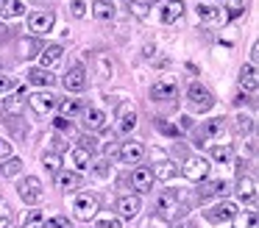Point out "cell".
Segmentation results:
<instances>
[{
  "label": "cell",
  "instance_id": "34",
  "mask_svg": "<svg viewBox=\"0 0 259 228\" xmlns=\"http://www.w3.org/2000/svg\"><path fill=\"white\" fill-rule=\"evenodd\" d=\"M209 153H212V159L214 161H220V164H229V161H231V156H234V153H231V145H212V150H209Z\"/></svg>",
  "mask_w": 259,
  "mask_h": 228
},
{
  "label": "cell",
  "instance_id": "47",
  "mask_svg": "<svg viewBox=\"0 0 259 228\" xmlns=\"http://www.w3.org/2000/svg\"><path fill=\"white\" fill-rule=\"evenodd\" d=\"M9 156H12V142H9V139H3V136H0V159L6 161Z\"/></svg>",
  "mask_w": 259,
  "mask_h": 228
},
{
  "label": "cell",
  "instance_id": "8",
  "mask_svg": "<svg viewBox=\"0 0 259 228\" xmlns=\"http://www.w3.org/2000/svg\"><path fill=\"white\" fill-rule=\"evenodd\" d=\"M187 98H190V106H192L195 111H209V109L214 106L212 92H209L206 86H201V83H192L190 92H187Z\"/></svg>",
  "mask_w": 259,
  "mask_h": 228
},
{
  "label": "cell",
  "instance_id": "48",
  "mask_svg": "<svg viewBox=\"0 0 259 228\" xmlns=\"http://www.w3.org/2000/svg\"><path fill=\"white\" fill-rule=\"evenodd\" d=\"M53 128H56V131H70V128H73V122L70 120H64V117H56V120H53Z\"/></svg>",
  "mask_w": 259,
  "mask_h": 228
},
{
  "label": "cell",
  "instance_id": "53",
  "mask_svg": "<svg viewBox=\"0 0 259 228\" xmlns=\"http://www.w3.org/2000/svg\"><path fill=\"white\" fill-rule=\"evenodd\" d=\"M153 228H170V225H153Z\"/></svg>",
  "mask_w": 259,
  "mask_h": 228
},
{
  "label": "cell",
  "instance_id": "19",
  "mask_svg": "<svg viewBox=\"0 0 259 228\" xmlns=\"http://www.w3.org/2000/svg\"><path fill=\"white\" fill-rule=\"evenodd\" d=\"M62 44H48V48L39 50V67L42 70H51V67H56L59 61H62Z\"/></svg>",
  "mask_w": 259,
  "mask_h": 228
},
{
  "label": "cell",
  "instance_id": "38",
  "mask_svg": "<svg viewBox=\"0 0 259 228\" xmlns=\"http://www.w3.org/2000/svg\"><path fill=\"white\" fill-rule=\"evenodd\" d=\"M198 17L201 20H220V11H214V6L209 3H198Z\"/></svg>",
  "mask_w": 259,
  "mask_h": 228
},
{
  "label": "cell",
  "instance_id": "14",
  "mask_svg": "<svg viewBox=\"0 0 259 228\" xmlns=\"http://www.w3.org/2000/svg\"><path fill=\"white\" fill-rule=\"evenodd\" d=\"M226 192H229V184H226L223 178H214V181H201V187H198V198H201V200L223 198Z\"/></svg>",
  "mask_w": 259,
  "mask_h": 228
},
{
  "label": "cell",
  "instance_id": "23",
  "mask_svg": "<svg viewBox=\"0 0 259 228\" xmlns=\"http://www.w3.org/2000/svg\"><path fill=\"white\" fill-rule=\"evenodd\" d=\"M92 14H95V20L109 22V20H114L117 9H114V3H109V0H95V3H92Z\"/></svg>",
  "mask_w": 259,
  "mask_h": 228
},
{
  "label": "cell",
  "instance_id": "51",
  "mask_svg": "<svg viewBox=\"0 0 259 228\" xmlns=\"http://www.w3.org/2000/svg\"><path fill=\"white\" fill-rule=\"evenodd\" d=\"M3 67H6V61H3V59H0V70H3Z\"/></svg>",
  "mask_w": 259,
  "mask_h": 228
},
{
  "label": "cell",
  "instance_id": "30",
  "mask_svg": "<svg viewBox=\"0 0 259 228\" xmlns=\"http://www.w3.org/2000/svg\"><path fill=\"white\" fill-rule=\"evenodd\" d=\"M137 128V111H128L123 106V111H120V122H117V131L120 133H131Z\"/></svg>",
  "mask_w": 259,
  "mask_h": 228
},
{
  "label": "cell",
  "instance_id": "26",
  "mask_svg": "<svg viewBox=\"0 0 259 228\" xmlns=\"http://www.w3.org/2000/svg\"><path fill=\"white\" fill-rule=\"evenodd\" d=\"M179 175V164H173V161H159L156 170H153V181H173V178Z\"/></svg>",
  "mask_w": 259,
  "mask_h": 228
},
{
  "label": "cell",
  "instance_id": "41",
  "mask_svg": "<svg viewBox=\"0 0 259 228\" xmlns=\"http://www.w3.org/2000/svg\"><path fill=\"white\" fill-rule=\"evenodd\" d=\"M237 228H256V211L237 214Z\"/></svg>",
  "mask_w": 259,
  "mask_h": 228
},
{
  "label": "cell",
  "instance_id": "9",
  "mask_svg": "<svg viewBox=\"0 0 259 228\" xmlns=\"http://www.w3.org/2000/svg\"><path fill=\"white\" fill-rule=\"evenodd\" d=\"M87 67L84 64H73L67 70V75L62 78V83H64V89L67 92H81V89H87Z\"/></svg>",
  "mask_w": 259,
  "mask_h": 228
},
{
  "label": "cell",
  "instance_id": "20",
  "mask_svg": "<svg viewBox=\"0 0 259 228\" xmlns=\"http://www.w3.org/2000/svg\"><path fill=\"white\" fill-rule=\"evenodd\" d=\"M237 195H240L242 203H253V200H256V181H253L251 175H242L240 181H237Z\"/></svg>",
  "mask_w": 259,
  "mask_h": 228
},
{
  "label": "cell",
  "instance_id": "6",
  "mask_svg": "<svg viewBox=\"0 0 259 228\" xmlns=\"http://www.w3.org/2000/svg\"><path fill=\"white\" fill-rule=\"evenodd\" d=\"M53 22H56V14H53L51 9H39V11H34V14L28 17V28L36 33V36L51 33L53 31Z\"/></svg>",
  "mask_w": 259,
  "mask_h": 228
},
{
  "label": "cell",
  "instance_id": "45",
  "mask_svg": "<svg viewBox=\"0 0 259 228\" xmlns=\"http://www.w3.org/2000/svg\"><path fill=\"white\" fill-rule=\"evenodd\" d=\"M45 228H70V220L67 217H51V220H45Z\"/></svg>",
  "mask_w": 259,
  "mask_h": 228
},
{
  "label": "cell",
  "instance_id": "46",
  "mask_svg": "<svg viewBox=\"0 0 259 228\" xmlns=\"http://www.w3.org/2000/svg\"><path fill=\"white\" fill-rule=\"evenodd\" d=\"M95 175H98V178H109V175H112V167H109V161H98V164H95Z\"/></svg>",
  "mask_w": 259,
  "mask_h": 228
},
{
  "label": "cell",
  "instance_id": "33",
  "mask_svg": "<svg viewBox=\"0 0 259 228\" xmlns=\"http://www.w3.org/2000/svg\"><path fill=\"white\" fill-rule=\"evenodd\" d=\"M42 167H45L48 172H62V156L53 153V150H45V153H42Z\"/></svg>",
  "mask_w": 259,
  "mask_h": 228
},
{
  "label": "cell",
  "instance_id": "13",
  "mask_svg": "<svg viewBox=\"0 0 259 228\" xmlns=\"http://www.w3.org/2000/svg\"><path fill=\"white\" fill-rule=\"evenodd\" d=\"M28 92H25V86H17L12 95H9L6 100H3V111H6L9 117H17V114H23V109H25V103H28Z\"/></svg>",
  "mask_w": 259,
  "mask_h": 228
},
{
  "label": "cell",
  "instance_id": "17",
  "mask_svg": "<svg viewBox=\"0 0 259 228\" xmlns=\"http://www.w3.org/2000/svg\"><path fill=\"white\" fill-rule=\"evenodd\" d=\"M142 156H145V148H142V142H137V139H128V142H123V148H120V159H123L125 164H140Z\"/></svg>",
  "mask_w": 259,
  "mask_h": 228
},
{
  "label": "cell",
  "instance_id": "25",
  "mask_svg": "<svg viewBox=\"0 0 259 228\" xmlns=\"http://www.w3.org/2000/svg\"><path fill=\"white\" fill-rule=\"evenodd\" d=\"M70 164L75 167V172L90 170L92 167V153H87V150H81V148H73L70 150Z\"/></svg>",
  "mask_w": 259,
  "mask_h": 228
},
{
  "label": "cell",
  "instance_id": "43",
  "mask_svg": "<svg viewBox=\"0 0 259 228\" xmlns=\"http://www.w3.org/2000/svg\"><path fill=\"white\" fill-rule=\"evenodd\" d=\"M156 128L162 133H170V136H179V133H181V128L173 125V122H167V120H156Z\"/></svg>",
  "mask_w": 259,
  "mask_h": 228
},
{
  "label": "cell",
  "instance_id": "49",
  "mask_svg": "<svg viewBox=\"0 0 259 228\" xmlns=\"http://www.w3.org/2000/svg\"><path fill=\"white\" fill-rule=\"evenodd\" d=\"M14 89V78L12 75H0V92H12Z\"/></svg>",
  "mask_w": 259,
  "mask_h": 228
},
{
  "label": "cell",
  "instance_id": "3",
  "mask_svg": "<svg viewBox=\"0 0 259 228\" xmlns=\"http://www.w3.org/2000/svg\"><path fill=\"white\" fill-rule=\"evenodd\" d=\"M176 95H179V81H176L173 75H162L151 86V100H159V103H167Z\"/></svg>",
  "mask_w": 259,
  "mask_h": 228
},
{
  "label": "cell",
  "instance_id": "42",
  "mask_svg": "<svg viewBox=\"0 0 259 228\" xmlns=\"http://www.w3.org/2000/svg\"><path fill=\"white\" fill-rule=\"evenodd\" d=\"M70 14H73L75 20H84L87 17V3L84 0H70Z\"/></svg>",
  "mask_w": 259,
  "mask_h": 228
},
{
  "label": "cell",
  "instance_id": "35",
  "mask_svg": "<svg viewBox=\"0 0 259 228\" xmlns=\"http://www.w3.org/2000/svg\"><path fill=\"white\" fill-rule=\"evenodd\" d=\"M251 131H253V117H248V114L234 117V133L237 136H245V133H251Z\"/></svg>",
  "mask_w": 259,
  "mask_h": 228
},
{
  "label": "cell",
  "instance_id": "39",
  "mask_svg": "<svg viewBox=\"0 0 259 228\" xmlns=\"http://www.w3.org/2000/svg\"><path fill=\"white\" fill-rule=\"evenodd\" d=\"M23 228H45V214H42V211H31V214L25 217Z\"/></svg>",
  "mask_w": 259,
  "mask_h": 228
},
{
  "label": "cell",
  "instance_id": "29",
  "mask_svg": "<svg viewBox=\"0 0 259 228\" xmlns=\"http://www.w3.org/2000/svg\"><path fill=\"white\" fill-rule=\"evenodd\" d=\"M245 11V0H226V11H220V20L229 22L234 17H240Z\"/></svg>",
  "mask_w": 259,
  "mask_h": 228
},
{
  "label": "cell",
  "instance_id": "40",
  "mask_svg": "<svg viewBox=\"0 0 259 228\" xmlns=\"http://www.w3.org/2000/svg\"><path fill=\"white\" fill-rule=\"evenodd\" d=\"M78 148L87 150V153H92V150H98V139L92 136V133H81V136H78Z\"/></svg>",
  "mask_w": 259,
  "mask_h": 228
},
{
  "label": "cell",
  "instance_id": "7",
  "mask_svg": "<svg viewBox=\"0 0 259 228\" xmlns=\"http://www.w3.org/2000/svg\"><path fill=\"white\" fill-rule=\"evenodd\" d=\"M114 209H117V217L120 220H134L137 214H140V209H142V200H140V195H120L117 198V203H114Z\"/></svg>",
  "mask_w": 259,
  "mask_h": 228
},
{
  "label": "cell",
  "instance_id": "12",
  "mask_svg": "<svg viewBox=\"0 0 259 228\" xmlns=\"http://www.w3.org/2000/svg\"><path fill=\"white\" fill-rule=\"evenodd\" d=\"M237 214H240V209H237L231 200H220L218 206H212V209L206 211V220L209 222H229V220H234Z\"/></svg>",
  "mask_w": 259,
  "mask_h": 228
},
{
  "label": "cell",
  "instance_id": "36",
  "mask_svg": "<svg viewBox=\"0 0 259 228\" xmlns=\"http://www.w3.org/2000/svg\"><path fill=\"white\" fill-rule=\"evenodd\" d=\"M20 170H23V159H14V156H9V159L3 161V167H0V172L6 178H14Z\"/></svg>",
  "mask_w": 259,
  "mask_h": 228
},
{
  "label": "cell",
  "instance_id": "1",
  "mask_svg": "<svg viewBox=\"0 0 259 228\" xmlns=\"http://www.w3.org/2000/svg\"><path fill=\"white\" fill-rule=\"evenodd\" d=\"M184 209H187V206L181 203L179 195H173V192L159 195V200H156V214L162 217V220H167V222L179 220V217L184 214Z\"/></svg>",
  "mask_w": 259,
  "mask_h": 228
},
{
  "label": "cell",
  "instance_id": "21",
  "mask_svg": "<svg viewBox=\"0 0 259 228\" xmlns=\"http://www.w3.org/2000/svg\"><path fill=\"white\" fill-rule=\"evenodd\" d=\"M25 75H28V81L34 83V86H42V89H48V86L56 83V78L51 75V70H42V67H31Z\"/></svg>",
  "mask_w": 259,
  "mask_h": 228
},
{
  "label": "cell",
  "instance_id": "10",
  "mask_svg": "<svg viewBox=\"0 0 259 228\" xmlns=\"http://www.w3.org/2000/svg\"><path fill=\"white\" fill-rule=\"evenodd\" d=\"M17 195L23 198V203H36L42 198V181L36 175H28L17 184Z\"/></svg>",
  "mask_w": 259,
  "mask_h": 228
},
{
  "label": "cell",
  "instance_id": "2",
  "mask_svg": "<svg viewBox=\"0 0 259 228\" xmlns=\"http://www.w3.org/2000/svg\"><path fill=\"white\" fill-rule=\"evenodd\" d=\"M98 209H101V200H98V195H90V192H81L78 198L73 200V211L78 220H92V217L98 214Z\"/></svg>",
  "mask_w": 259,
  "mask_h": 228
},
{
  "label": "cell",
  "instance_id": "24",
  "mask_svg": "<svg viewBox=\"0 0 259 228\" xmlns=\"http://www.w3.org/2000/svg\"><path fill=\"white\" fill-rule=\"evenodd\" d=\"M25 14V3L23 0H0V17L6 20H14V17Z\"/></svg>",
  "mask_w": 259,
  "mask_h": 228
},
{
  "label": "cell",
  "instance_id": "52",
  "mask_svg": "<svg viewBox=\"0 0 259 228\" xmlns=\"http://www.w3.org/2000/svg\"><path fill=\"white\" fill-rule=\"evenodd\" d=\"M142 3H153V0H140V6H142Z\"/></svg>",
  "mask_w": 259,
  "mask_h": 228
},
{
  "label": "cell",
  "instance_id": "15",
  "mask_svg": "<svg viewBox=\"0 0 259 228\" xmlns=\"http://www.w3.org/2000/svg\"><path fill=\"white\" fill-rule=\"evenodd\" d=\"M81 117H84V128H87V131H103V128H106V120H109L106 111L95 109V106H90L87 111H81Z\"/></svg>",
  "mask_w": 259,
  "mask_h": 228
},
{
  "label": "cell",
  "instance_id": "16",
  "mask_svg": "<svg viewBox=\"0 0 259 228\" xmlns=\"http://www.w3.org/2000/svg\"><path fill=\"white\" fill-rule=\"evenodd\" d=\"M131 187L137 192H151L153 189V170L151 167H134V172H131Z\"/></svg>",
  "mask_w": 259,
  "mask_h": 228
},
{
  "label": "cell",
  "instance_id": "18",
  "mask_svg": "<svg viewBox=\"0 0 259 228\" xmlns=\"http://www.w3.org/2000/svg\"><path fill=\"white\" fill-rule=\"evenodd\" d=\"M181 14H184V3H181V0H167V3L159 9V20H162L164 25H173V22H179Z\"/></svg>",
  "mask_w": 259,
  "mask_h": 228
},
{
  "label": "cell",
  "instance_id": "27",
  "mask_svg": "<svg viewBox=\"0 0 259 228\" xmlns=\"http://www.w3.org/2000/svg\"><path fill=\"white\" fill-rule=\"evenodd\" d=\"M59 111H62L59 117H64V120H75L84 109H81V100L78 98H64L62 103H59Z\"/></svg>",
  "mask_w": 259,
  "mask_h": 228
},
{
  "label": "cell",
  "instance_id": "44",
  "mask_svg": "<svg viewBox=\"0 0 259 228\" xmlns=\"http://www.w3.org/2000/svg\"><path fill=\"white\" fill-rule=\"evenodd\" d=\"M95 228H123V225H120V217H101L95 222Z\"/></svg>",
  "mask_w": 259,
  "mask_h": 228
},
{
  "label": "cell",
  "instance_id": "11",
  "mask_svg": "<svg viewBox=\"0 0 259 228\" xmlns=\"http://www.w3.org/2000/svg\"><path fill=\"white\" fill-rule=\"evenodd\" d=\"M25 100L31 103V109H34L36 114H48V111H53V109H56V95H53V92H48V89H39V92L28 95Z\"/></svg>",
  "mask_w": 259,
  "mask_h": 228
},
{
  "label": "cell",
  "instance_id": "5",
  "mask_svg": "<svg viewBox=\"0 0 259 228\" xmlns=\"http://www.w3.org/2000/svg\"><path fill=\"white\" fill-rule=\"evenodd\" d=\"M181 172H184V178H190V181H206L209 178V161L203 159V156H190V159L184 161V167H181Z\"/></svg>",
  "mask_w": 259,
  "mask_h": 228
},
{
  "label": "cell",
  "instance_id": "31",
  "mask_svg": "<svg viewBox=\"0 0 259 228\" xmlns=\"http://www.w3.org/2000/svg\"><path fill=\"white\" fill-rule=\"evenodd\" d=\"M98 78L101 81H106L109 75L114 72V61H112V56H106V53H98Z\"/></svg>",
  "mask_w": 259,
  "mask_h": 228
},
{
  "label": "cell",
  "instance_id": "4",
  "mask_svg": "<svg viewBox=\"0 0 259 228\" xmlns=\"http://www.w3.org/2000/svg\"><path fill=\"white\" fill-rule=\"evenodd\" d=\"M226 133V120L223 117H212V120H206L201 128H195V142H206V139H223Z\"/></svg>",
  "mask_w": 259,
  "mask_h": 228
},
{
  "label": "cell",
  "instance_id": "28",
  "mask_svg": "<svg viewBox=\"0 0 259 228\" xmlns=\"http://www.w3.org/2000/svg\"><path fill=\"white\" fill-rule=\"evenodd\" d=\"M256 83H259V78H256V67L245 64V67L240 70V86H242V89H248V92H256Z\"/></svg>",
  "mask_w": 259,
  "mask_h": 228
},
{
  "label": "cell",
  "instance_id": "37",
  "mask_svg": "<svg viewBox=\"0 0 259 228\" xmlns=\"http://www.w3.org/2000/svg\"><path fill=\"white\" fill-rule=\"evenodd\" d=\"M12 220H14L12 206H9L6 200H0V228H9V225H12Z\"/></svg>",
  "mask_w": 259,
  "mask_h": 228
},
{
  "label": "cell",
  "instance_id": "22",
  "mask_svg": "<svg viewBox=\"0 0 259 228\" xmlns=\"http://www.w3.org/2000/svg\"><path fill=\"white\" fill-rule=\"evenodd\" d=\"M56 187L62 192H75L81 187V175L78 172H56Z\"/></svg>",
  "mask_w": 259,
  "mask_h": 228
},
{
  "label": "cell",
  "instance_id": "32",
  "mask_svg": "<svg viewBox=\"0 0 259 228\" xmlns=\"http://www.w3.org/2000/svg\"><path fill=\"white\" fill-rule=\"evenodd\" d=\"M39 50H42L39 39H23L20 42V56L23 59H34V56H39Z\"/></svg>",
  "mask_w": 259,
  "mask_h": 228
},
{
  "label": "cell",
  "instance_id": "50",
  "mask_svg": "<svg viewBox=\"0 0 259 228\" xmlns=\"http://www.w3.org/2000/svg\"><path fill=\"white\" fill-rule=\"evenodd\" d=\"M256 56H259V44H251V67H256Z\"/></svg>",
  "mask_w": 259,
  "mask_h": 228
}]
</instances>
